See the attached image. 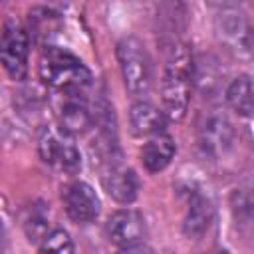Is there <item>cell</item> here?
I'll list each match as a JSON object with an SVG mask.
<instances>
[{"label": "cell", "mask_w": 254, "mask_h": 254, "mask_svg": "<svg viewBox=\"0 0 254 254\" xmlns=\"http://www.w3.org/2000/svg\"><path fill=\"white\" fill-rule=\"evenodd\" d=\"M226 103L232 107V111H236L242 117H250L254 115V77L242 73L238 77H234L224 91Z\"/></svg>", "instance_id": "16"}, {"label": "cell", "mask_w": 254, "mask_h": 254, "mask_svg": "<svg viewBox=\"0 0 254 254\" xmlns=\"http://www.w3.org/2000/svg\"><path fill=\"white\" fill-rule=\"evenodd\" d=\"M101 185L105 192L121 204H131L139 192V179L135 171L119 161L105 163V169L101 173Z\"/></svg>", "instance_id": "9"}, {"label": "cell", "mask_w": 254, "mask_h": 254, "mask_svg": "<svg viewBox=\"0 0 254 254\" xmlns=\"http://www.w3.org/2000/svg\"><path fill=\"white\" fill-rule=\"evenodd\" d=\"M175 151H177V145L173 137L167 133H159L149 137V141L145 143L141 151V161L149 173H159L173 161Z\"/></svg>", "instance_id": "15"}, {"label": "cell", "mask_w": 254, "mask_h": 254, "mask_svg": "<svg viewBox=\"0 0 254 254\" xmlns=\"http://www.w3.org/2000/svg\"><path fill=\"white\" fill-rule=\"evenodd\" d=\"M26 236L30 242H42L46 238V234L50 232V218L44 210H34L30 214V218L24 224Z\"/></svg>", "instance_id": "20"}, {"label": "cell", "mask_w": 254, "mask_h": 254, "mask_svg": "<svg viewBox=\"0 0 254 254\" xmlns=\"http://www.w3.org/2000/svg\"><path fill=\"white\" fill-rule=\"evenodd\" d=\"M234 139H236L234 127L224 115L210 113L198 125V147L202 149L204 155L212 159L226 155L234 147Z\"/></svg>", "instance_id": "7"}, {"label": "cell", "mask_w": 254, "mask_h": 254, "mask_svg": "<svg viewBox=\"0 0 254 254\" xmlns=\"http://www.w3.org/2000/svg\"><path fill=\"white\" fill-rule=\"evenodd\" d=\"M192 87H194V62L189 44L179 40L165 46L161 99H163V111L171 121H181L187 115Z\"/></svg>", "instance_id": "1"}, {"label": "cell", "mask_w": 254, "mask_h": 254, "mask_svg": "<svg viewBox=\"0 0 254 254\" xmlns=\"http://www.w3.org/2000/svg\"><path fill=\"white\" fill-rule=\"evenodd\" d=\"M224 73H220L216 69V62L210 58H202L198 64H194V83L204 91L210 93L214 89H218L222 85V77Z\"/></svg>", "instance_id": "17"}, {"label": "cell", "mask_w": 254, "mask_h": 254, "mask_svg": "<svg viewBox=\"0 0 254 254\" xmlns=\"http://www.w3.org/2000/svg\"><path fill=\"white\" fill-rule=\"evenodd\" d=\"M214 36L232 58L254 60V24L242 10H220L214 18Z\"/></svg>", "instance_id": "4"}, {"label": "cell", "mask_w": 254, "mask_h": 254, "mask_svg": "<svg viewBox=\"0 0 254 254\" xmlns=\"http://www.w3.org/2000/svg\"><path fill=\"white\" fill-rule=\"evenodd\" d=\"M117 62L125 89L133 97L147 95L153 85V64L145 44L135 36L123 38L117 44Z\"/></svg>", "instance_id": "3"}, {"label": "cell", "mask_w": 254, "mask_h": 254, "mask_svg": "<svg viewBox=\"0 0 254 254\" xmlns=\"http://www.w3.org/2000/svg\"><path fill=\"white\" fill-rule=\"evenodd\" d=\"M28 48H30V40H28L26 30L14 18H8L4 22V28H2L0 58H2V65L8 71V75L16 81L26 79Z\"/></svg>", "instance_id": "5"}, {"label": "cell", "mask_w": 254, "mask_h": 254, "mask_svg": "<svg viewBox=\"0 0 254 254\" xmlns=\"http://www.w3.org/2000/svg\"><path fill=\"white\" fill-rule=\"evenodd\" d=\"M67 137L69 135H65V133L62 137L54 131L44 129L40 135V141H38V151H40V157L44 163H48L64 173H75L81 167V157H79V151L75 149V145L67 141Z\"/></svg>", "instance_id": "8"}, {"label": "cell", "mask_w": 254, "mask_h": 254, "mask_svg": "<svg viewBox=\"0 0 254 254\" xmlns=\"http://www.w3.org/2000/svg\"><path fill=\"white\" fill-rule=\"evenodd\" d=\"M212 218H214L212 202L204 194H194L189 202V210H187V216L183 220V234L187 238H192V240L202 238L208 232Z\"/></svg>", "instance_id": "14"}, {"label": "cell", "mask_w": 254, "mask_h": 254, "mask_svg": "<svg viewBox=\"0 0 254 254\" xmlns=\"http://www.w3.org/2000/svg\"><path fill=\"white\" fill-rule=\"evenodd\" d=\"M40 250L42 252H60V254H67L73 252V240L69 238L67 230L64 228H54L46 234V238L40 242Z\"/></svg>", "instance_id": "19"}, {"label": "cell", "mask_w": 254, "mask_h": 254, "mask_svg": "<svg viewBox=\"0 0 254 254\" xmlns=\"http://www.w3.org/2000/svg\"><path fill=\"white\" fill-rule=\"evenodd\" d=\"M64 206L67 216L79 224L95 220L101 208L95 190L83 181H75L64 190Z\"/></svg>", "instance_id": "10"}, {"label": "cell", "mask_w": 254, "mask_h": 254, "mask_svg": "<svg viewBox=\"0 0 254 254\" xmlns=\"http://www.w3.org/2000/svg\"><path fill=\"white\" fill-rule=\"evenodd\" d=\"M159 20V38L163 48L179 42L181 34L187 28V6L183 0H165L157 12Z\"/></svg>", "instance_id": "13"}, {"label": "cell", "mask_w": 254, "mask_h": 254, "mask_svg": "<svg viewBox=\"0 0 254 254\" xmlns=\"http://www.w3.org/2000/svg\"><path fill=\"white\" fill-rule=\"evenodd\" d=\"M38 73L46 85L60 91H81L91 83V71L85 64L77 56L54 46L42 52Z\"/></svg>", "instance_id": "2"}, {"label": "cell", "mask_w": 254, "mask_h": 254, "mask_svg": "<svg viewBox=\"0 0 254 254\" xmlns=\"http://www.w3.org/2000/svg\"><path fill=\"white\" fill-rule=\"evenodd\" d=\"M64 93L65 97L60 107V129L69 137L83 135L91 127L93 115L87 103L79 99V91H64Z\"/></svg>", "instance_id": "11"}, {"label": "cell", "mask_w": 254, "mask_h": 254, "mask_svg": "<svg viewBox=\"0 0 254 254\" xmlns=\"http://www.w3.org/2000/svg\"><path fill=\"white\" fill-rule=\"evenodd\" d=\"M105 232L109 242H113L121 250H137L145 242L147 224L141 212L133 208H121L107 218Z\"/></svg>", "instance_id": "6"}, {"label": "cell", "mask_w": 254, "mask_h": 254, "mask_svg": "<svg viewBox=\"0 0 254 254\" xmlns=\"http://www.w3.org/2000/svg\"><path fill=\"white\" fill-rule=\"evenodd\" d=\"M230 206L236 218L254 222V185H244L232 190Z\"/></svg>", "instance_id": "18"}, {"label": "cell", "mask_w": 254, "mask_h": 254, "mask_svg": "<svg viewBox=\"0 0 254 254\" xmlns=\"http://www.w3.org/2000/svg\"><path fill=\"white\" fill-rule=\"evenodd\" d=\"M167 115L163 109L149 101H135L129 109V125L133 135L137 137H153L159 133H165Z\"/></svg>", "instance_id": "12"}, {"label": "cell", "mask_w": 254, "mask_h": 254, "mask_svg": "<svg viewBox=\"0 0 254 254\" xmlns=\"http://www.w3.org/2000/svg\"><path fill=\"white\" fill-rule=\"evenodd\" d=\"M210 8H214V10H232V8H238L240 4H242V0H204Z\"/></svg>", "instance_id": "21"}]
</instances>
